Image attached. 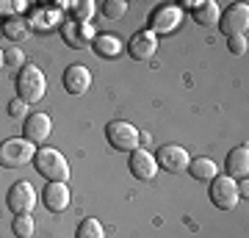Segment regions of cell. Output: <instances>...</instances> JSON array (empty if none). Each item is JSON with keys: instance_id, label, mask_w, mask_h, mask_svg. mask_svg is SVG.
Wrapping results in <instances>:
<instances>
[{"instance_id": "cell-1", "label": "cell", "mask_w": 249, "mask_h": 238, "mask_svg": "<svg viewBox=\"0 0 249 238\" xmlns=\"http://www.w3.org/2000/svg\"><path fill=\"white\" fill-rule=\"evenodd\" d=\"M17 97L28 106H34V103H42L45 100V92H47V78L45 72L34 67V64H25L17 75Z\"/></svg>"}, {"instance_id": "cell-2", "label": "cell", "mask_w": 249, "mask_h": 238, "mask_svg": "<svg viewBox=\"0 0 249 238\" xmlns=\"http://www.w3.org/2000/svg\"><path fill=\"white\" fill-rule=\"evenodd\" d=\"M34 166L47 183H67V180H70V164H67V158H64L58 150H53V147L36 150Z\"/></svg>"}, {"instance_id": "cell-3", "label": "cell", "mask_w": 249, "mask_h": 238, "mask_svg": "<svg viewBox=\"0 0 249 238\" xmlns=\"http://www.w3.org/2000/svg\"><path fill=\"white\" fill-rule=\"evenodd\" d=\"M106 139L116 152H133L142 144V133L124 119H114V122L106 125Z\"/></svg>"}, {"instance_id": "cell-4", "label": "cell", "mask_w": 249, "mask_h": 238, "mask_svg": "<svg viewBox=\"0 0 249 238\" xmlns=\"http://www.w3.org/2000/svg\"><path fill=\"white\" fill-rule=\"evenodd\" d=\"M36 147L25 139H6L0 144V166L3 169H22L28 161H34Z\"/></svg>"}, {"instance_id": "cell-5", "label": "cell", "mask_w": 249, "mask_h": 238, "mask_svg": "<svg viewBox=\"0 0 249 238\" xmlns=\"http://www.w3.org/2000/svg\"><path fill=\"white\" fill-rule=\"evenodd\" d=\"M36 202H39V194H36V188L28 180H17L9 188V194H6V205H9V211L14 216H31Z\"/></svg>"}, {"instance_id": "cell-6", "label": "cell", "mask_w": 249, "mask_h": 238, "mask_svg": "<svg viewBox=\"0 0 249 238\" xmlns=\"http://www.w3.org/2000/svg\"><path fill=\"white\" fill-rule=\"evenodd\" d=\"M211 202L219 208V211H232L241 200V191H238V180H232L227 175H216L211 180Z\"/></svg>"}, {"instance_id": "cell-7", "label": "cell", "mask_w": 249, "mask_h": 238, "mask_svg": "<svg viewBox=\"0 0 249 238\" xmlns=\"http://www.w3.org/2000/svg\"><path fill=\"white\" fill-rule=\"evenodd\" d=\"M219 25H222V34L230 39V36H247L249 31V6L247 3H232L222 11L219 17Z\"/></svg>"}, {"instance_id": "cell-8", "label": "cell", "mask_w": 249, "mask_h": 238, "mask_svg": "<svg viewBox=\"0 0 249 238\" xmlns=\"http://www.w3.org/2000/svg\"><path fill=\"white\" fill-rule=\"evenodd\" d=\"M155 164H158V169H163V172L178 175V172H186L188 169L191 155H188V150L180 147V144H163V147L155 152Z\"/></svg>"}, {"instance_id": "cell-9", "label": "cell", "mask_w": 249, "mask_h": 238, "mask_svg": "<svg viewBox=\"0 0 249 238\" xmlns=\"http://www.w3.org/2000/svg\"><path fill=\"white\" fill-rule=\"evenodd\" d=\"M50 133H53V119H50L45 111H36V114H28L25 116V125H22V139L31 141L34 147L45 144Z\"/></svg>"}, {"instance_id": "cell-10", "label": "cell", "mask_w": 249, "mask_h": 238, "mask_svg": "<svg viewBox=\"0 0 249 238\" xmlns=\"http://www.w3.org/2000/svg\"><path fill=\"white\" fill-rule=\"evenodd\" d=\"M180 22H183V11L178 9V6H158V9L150 14V28L147 31H152V34H172L175 28H180Z\"/></svg>"}, {"instance_id": "cell-11", "label": "cell", "mask_w": 249, "mask_h": 238, "mask_svg": "<svg viewBox=\"0 0 249 238\" xmlns=\"http://www.w3.org/2000/svg\"><path fill=\"white\" fill-rule=\"evenodd\" d=\"M127 53H130L133 61H150V58H155V53H158V36L152 34V31L133 34V39L127 42Z\"/></svg>"}, {"instance_id": "cell-12", "label": "cell", "mask_w": 249, "mask_h": 238, "mask_svg": "<svg viewBox=\"0 0 249 238\" xmlns=\"http://www.w3.org/2000/svg\"><path fill=\"white\" fill-rule=\"evenodd\" d=\"M64 34V42L70 44L72 50H86L91 44V39H94V28H91V22H75V19H70L67 25L61 28Z\"/></svg>"}, {"instance_id": "cell-13", "label": "cell", "mask_w": 249, "mask_h": 238, "mask_svg": "<svg viewBox=\"0 0 249 238\" xmlns=\"http://www.w3.org/2000/svg\"><path fill=\"white\" fill-rule=\"evenodd\" d=\"M127 169L133 172L136 180H152V177L158 175V164H155V155L147 150H133L130 152V161H127Z\"/></svg>"}, {"instance_id": "cell-14", "label": "cell", "mask_w": 249, "mask_h": 238, "mask_svg": "<svg viewBox=\"0 0 249 238\" xmlns=\"http://www.w3.org/2000/svg\"><path fill=\"white\" fill-rule=\"evenodd\" d=\"M70 188H67V183H47L45 191H42V202H45V208L50 213H64L67 208H70Z\"/></svg>"}, {"instance_id": "cell-15", "label": "cell", "mask_w": 249, "mask_h": 238, "mask_svg": "<svg viewBox=\"0 0 249 238\" xmlns=\"http://www.w3.org/2000/svg\"><path fill=\"white\" fill-rule=\"evenodd\" d=\"M89 86H91V72L86 70V67L72 64V67L64 70V89H67L70 94L80 97V94H86V92H89Z\"/></svg>"}, {"instance_id": "cell-16", "label": "cell", "mask_w": 249, "mask_h": 238, "mask_svg": "<svg viewBox=\"0 0 249 238\" xmlns=\"http://www.w3.org/2000/svg\"><path fill=\"white\" fill-rule=\"evenodd\" d=\"M224 172H227V177H232V180H244V177L249 175V147L247 144H241V147L227 152Z\"/></svg>"}, {"instance_id": "cell-17", "label": "cell", "mask_w": 249, "mask_h": 238, "mask_svg": "<svg viewBox=\"0 0 249 238\" xmlns=\"http://www.w3.org/2000/svg\"><path fill=\"white\" fill-rule=\"evenodd\" d=\"M91 50H94L100 58H116V55L124 50V44H122V39L114 36V34H97L91 39Z\"/></svg>"}, {"instance_id": "cell-18", "label": "cell", "mask_w": 249, "mask_h": 238, "mask_svg": "<svg viewBox=\"0 0 249 238\" xmlns=\"http://www.w3.org/2000/svg\"><path fill=\"white\" fill-rule=\"evenodd\" d=\"M186 172L194 177V180H208V183H211V180L219 175V166H216V161H211V158H191Z\"/></svg>"}, {"instance_id": "cell-19", "label": "cell", "mask_w": 249, "mask_h": 238, "mask_svg": "<svg viewBox=\"0 0 249 238\" xmlns=\"http://www.w3.org/2000/svg\"><path fill=\"white\" fill-rule=\"evenodd\" d=\"M219 17H222V11H219V6H216L213 0H205V3L194 6L196 25H219Z\"/></svg>"}, {"instance_id": "cell-20", "label": "cell", "mask_w": 249, "mask_h": 238, "mask_svg": "<svg viewBox=\"0 0 249 238\" xmlns=\"http://www.w3.org/2000/svg\"><path fill=\"white\" fill-rule=\"evenodd\" d=\"M28 34H31V28H28V22L22 17H14V14H11V17L3 22V36L11 39V42H25Z\"/></svg>"}, {"instance_id": "cell-21", "label": "cell", "mask_w": 249, "mask_h": 238, "mask_svg": "<svg viewBox=\"0 0 249 238\" xmlns=\"http://www.w3.org/2000/svg\"><path fill=\"white\" fill-rule=\"evenodd\" d=\"M75 238H106V230H103V224H100L97 219L86 216V219L78 224V230H75Z\"/></svg>"}, {"instance_id": "cell-22", "label": "cell", "mask_w": 249, "mask_h": 238, "mask_svg": "<svg viewBox=\"0 0 249 238\" xmlns=\"http://www.w3.org/2000/svg\"><path fill=\"white\" fill-rule=\"evenodd\" d=\"M94 11H97L94 0H78V3H72V19L75 22H91Z\"/></svg>"}, {"instance_id": "cell-23", "label": "cell", "mask_w": 249, "mask_h": 238, "mask_svg": "<svg viewBox=\"0 0 249 238\" xmlns=\"http://www.w3.org/2000/svg\"><path fill=\"white\" fill-rule=\"evenodd\" d=\"M11 230H14V236H17V238H31V236H34V230H36V224H34L31 216H14Z\"/></svg>"}, {"instance_id": "cell-24", "label": "cell", "mask_w": 249, "mask_h": 238, "mask_svg": "<svg viewBox=\"0 0 249 238\" xmlns=\"http://www.w3.org/2000/svg\"><path fill=\"white\" fill-rule=\"evenodd\" d=\"M103 14H106L108 19H122L124 14H127V3H124V0H106V3H103Z\"/></svg>"}, {"instance_id": "cell-25", "label": "cell", "mask_w": 249, "mask_h": 238, "mask_svg": "<svg viewBox=\"0 0 249 238\" xmlns=\"http://www.w3.org/2000/svg\"><path fill=\"white\" fill-rule=\"evenodd\" d=\"M3 58H6V64H9V67H17V70H22V67H25V55H22V50H19V47H9V50H3Z\"/></svg>"}, {"instance_id": "cell-26", "label": "cell", "mask_w": 249, "mask_h": 238, "mask_svg": "<svg viewBox=\"0 0 249 238\" xmlns=\"http://www.w3.org/2000/svg\"><path fill=\"white\" fill-rule=\"evenodd\" d=\"M227 47H230L232 55H244L249 42H247V36H230V39H227Z\"/></svg>"}, {"instance_id": "cell-27", "label": "cell", "mask_w": 249, "mask_h": 238, "mask_svg": "<svg viewBox=\"0 0 249 238\" xmlns=\"http://www.w3.org/2000/svg\"><path fill=\"white\" fill-rule=\"evenodd\" d=\"M28 114V103H22L19 97H14L9 103V116L11 119H19V116H25Z\"/></svg>"}, {"instance_id": "cell-28", "label": "cell", "mask_w": 249, "mask_h": 238, "mask_svg": "<svg viewBox=\"0 0 249 238\" xmlns=\"http://www.w3.org/2000/svg\"><path fill=\"white\" fill-rule=\"evenodd\" d=\"M14 9V3H0V11H11Z\"/></svg>"}, {"instance_id": "cell-29", "label": "cell", "mask_w": 249, "mask_h": 238, "mask_svg": "<svg viewBox=\"0 0 249 238\" xmlns=\"http://www.w3.org/2000/svg\"><path fill=\"white\" fill-rule=\"evenodd\" d=\"M3 64H6V58H3V50H0V67H3Z\"/></svg>"}, {"instance_id": "cell-30", "label": "cell", "mask_w": 249, "mask_h": 238, "mask_svg": "<svg viewBox=\"0 0 249 238\" xmlns=\"http://www.w3.org/2000/svg\"><path fill=\"white\" fill-rule=\"evenodd\" d=\"M0 36H3V22H0Z\"/></svg>"}]
</instances>
